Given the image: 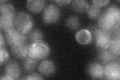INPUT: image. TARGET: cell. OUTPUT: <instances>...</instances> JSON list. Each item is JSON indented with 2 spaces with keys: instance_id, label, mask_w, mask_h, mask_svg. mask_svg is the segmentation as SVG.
Returning <instances> with one entry per match:
<instances>
[{
  "instance_id": "1",
  "label": "cell",
  "mask_w": 120,
  "mask_h": 80,
  "mask_svg": "<svg viewBox=\"0 0 120 80\" xmlns=\"http://www.w3.org/2000/svg\"><path fill=\"white\" fill-rule=\"evenodd\" d=\"M94 37L96 46L100 50L108 49L112 39L111 32L100 28L92 26L89 30Z\"/></svg>"
},
{
  "instance_id": "2",
  "label": "cell",
  "mask_w": 120,
  "mask_h": 80,
  "mask_svg": "<svg viewBox=\"0 0 120 80\" xmlns=\"http://www.w3.org/2000/svg\"><path fill=\"white\" fill-rule=\"evenodd\" d=\"M50 48L44 42L32 43L29 46L28 56L36 61L47 58L50 54Z\"/></svg>"
},
{
  "instance_id": "3",
  "label": "cell",
  "mask_w": 120,
  "mask_h": 80,
  "mask_svg": "<svg viewBox=\"0 0 120 80\" xmlns=\"http://www.w3.org/2000/svg\"><path fill=\"white\" fill-rule=\"evenodd\" d=\"M14 24L18 31L26 35L32 31L34 25V21L30 14L21 12L15 17Z\"/></svg>"
},
{
  "instance_id": "4",
  "label": "cell",
  "mask_w": 120,
  "mask_h": 80,
  "mask_svg": "<svg viewBox=\"0 0 120 80\" xmlns=\"http://www.w3.org/2000/svg\"><path fill=\"white\" fill-rule=\"evenodd\" d=\"M98 24L100 28L110 31H115L119 29L120 22L106 11L98 17Z\"/></svg>"
},
{
  "instance_id": "5",
  "label": "cell",
  "mask_w": 120,
  "mask_h": 80,
  "mask_svg": "<svg viewBox=\"0 0 120 80\" xmlns=\"http://www.w3.org/2000/svg\"><path fill=\"white\" fill-rule=\"evenodd\" d=\"M20 66L15 61H11L7 64L4 69V74L1 80H16L21 75Z\"/></svg>"
},
{
  "instance_id": "6",
  "label": "cell",
  "mask_w": 120,
  "mask_h": 80,
  "mask_svg": "<svg viewBox=\"0 0 120 80\" xmlns=\"http://www.w3.org/2000/svg\"><path fill=\"white\" fill-rule=\"evenodd\" d=\"M60 17V11L56 6L50 4L45 8L43 13V20L46 24H54L59 20Z\"/></svg>"
},
{
  "instance_id": "7",
  "label": "cell",
  "mask_w": 120,
  "mask_h": 80,
  "mask_svg": "<svg viewBox=\"0 0 120 80\" xmlns=\"http://www.w3.org/2000/svg\"><path fill=\"white\" fill-rule=\"evenodd\" d=\"M5 35L7 43L10 47L27 42L25 35L18 31L17 29H13L9 30L5 32Z\"/></svg>"
},
{
  "instance_id": "8",
  "label": "cell",
  "mask_w": 120,
  "mask_h": 80,
  "mask_svg": "<svg viewBox=\"0 0 120 80\" xmlns=\"http://www.w3.org/2000/svg\"><path fill=\"white\" fill-rule=\"evenodd\" d=\"M104 76L108 80H120V66L119 62L113 61L106 64L104 67Z\"/></svg>"
},
{
  "instance_id": "9",
  "label": "cell",
  "mask_w": 120,
  "mask_h": 80,
  "mask_svg": "<svg viewBox=\"0 0 120 80\" xmlns=\"http://www.w3.org/2000/svg\"><path fill=\"white\" fill-rule=\"evenodd\" d=\"M29 46L27 43H24L11 47L12 55L18 59H24L28 56Z\"/></svg>"
},
{
  "instance_id": "10",
  "label": "cell",
  "mask_w": 120,
  "mask_h": 80,
  "mask_svg": "<svg viewBox=\"0 0 120 80\" xmlns=\"http://www.w3.org/2000/svg\"><path fill=\"white\" fill-rule=\"evenodd\" d=\"M88 73L92 78L100 79L104 76V67L99 63H92L88 66Z\"/></svg>"
},
{
  "instance_id": "11",
  "label": "cell",
  "mask_w": 120,
  "mask_h": 80,
  "mask_svg": "<svg viewBox=\"0 0 120 80\" xmlns=\"http://www.w3.org/2000/svg\"><path fill=\"white\" fill-rule=\"evenodd\" d=\"M56 67L55 64L51 61L45 60L41 63L38 68L40 73L45 76H51L56 71Z\"/></svg>"
},
{
  "instance_id": "12",
  "label": "cell",
  "mask_w": 120,
  "mask_h": 80,
  "mask_svg": "<svg viewBox=\"0 0 120 80\" xmlns=\"http://www.w3.org/2000/svg\"><path fill=\"white\" fill-rule=\"evenodd\" d=\"M75 39L79 44L86 45L91 42L92 35L89 30L81 29L76 33L75 35Z\"/></svg>"
},
{
  "instance_id": "13",
  "label": "cell",
  "mask_w": 120,
  "mask_h": 80,
  "mask_svg": "<svg viewBox=\"0 0 120 80\" xmlns=\"http://www.w3.org/2000/svg\"><path fill=\"white\" fill-rule=\"evenodd\" d=\"M0 15L2 17L15 18V10L14 6L10 3H7L6 1H1Z\"/></svg>"
},
{
  "instance_id": "14",
  "label": "cell",
  "mask_w": 120,
  "mask_h": 80,
  "mask_svg": "<svg viewBox=\"0 0 120 80\" xmlns=\"http://www.w3.org/2000/svg\"><path fill=\"white\" fill-rule=\"evenodd\" d=\"M28 9L33 13H38L43 9L45 1L42 0H29L27 1Z\"/></svg>"
},
{
  "instance_id": "15",
  "label": "cell",
  "mask_w": 120,
  "mask_h": 80,
  "mask_svg": "<svg viewBox=\"0 0 120 80\" xmlns=\"http://www.w3.org/2000/svg\"><path fill=\"white\" fill-rule=\"evenodd\" d=\"M98 59L103 64H107L112 62L114 61V60L117 58V57L109 51L106 50H100L98 54Z\"/></svg>"
},
{
  "instance_id": "16",
  "label": "cell",
  "mask_w": 120,
  "mask_h": 80,
  "mask_svg": "<svg viewBox=\"0 0 120 80\" xmlns=\"http://www.w3.org/2000/svg\"><path fill=\"white\" fill-rule=\"evenodd\" d=\"M109 50L112 54L116 57L120 56V35H116V36L111 39L109 46Z\"/></svg>"
},
{
  "instance_id": "17",
  "label": "cell",
  "mask_w": 120,
  "mask_h": 80,
  "mask_svg": "<svg viewBox=\"0 0 120 80\" xmlns=\"http://www.w3.org/2000/svg\"><path fill=\"white\" fill-rule=\"evenodd\" d=\"M72 6L76 12L82 13L87 12L90 6L89 3L85 0H76L72 2Z\"/></svg>"
},
{
  "instance_id": "18",
  "label": "cell",
  "mask_w": 120,
  "mask_h": 80,
  "mask_svg": "<svg viewBox=\"0 0 120 80\" xmlns=\"http://www.w3.org/2000/svg\"><path fill=\"white\" fill-rule=\"evenodd\" d=\"M15 18L7 17H0V27L2 31L6 32L9 30L14 29Z\"/></svg>"
},
{
  "instance_id": "19",
  "label": "cell",
  "mask_w": 120,
  "mask_h": 80,
  "mask_svg": "<svg viewBox=\"0 0 120 80\" xmlns=\"http://www.w3.org/2000/svg\"><path fill=\"white\" fill-rule=\"evenodd\" d=\"M43 34L39 29H35L29 33L28 38L32 43L42 42H43Z\"/></svg>"
},
{
  "instance_id": "20",
  "label": "cell",
  "mask_w": 120,
  "mask_h": 80,
  "mask_svg": "<svg viewBox=\"0 0 120 80\" xmlns=\"http://www.w3.org/2000/svg\"><path fill=\"white\" fill-rule=\"evenodd\" d=\"M66 25L70 29L75 31L80 26L79 19L76 16H71L66 20Z\"/></svg>"
},
{
  "instance_id": "21",
  "label": "cell",
  "mask_w": 120,
  "mask_h": 80,
  "mask_svg": "<svg viewBox=\"0 0 120 80\" xmlns=\"http://www.w3.org/2000/svg\"><path fill=\"white\" fill-rule=\"evenodd\" d=\"M37 61L30 57H26L22 61V66L25 71L32 72L37 67Z\"/></svg>"
},
{
  "instance_id": "22",
  "label": "cell",
  "mask_w": 120,
  "mask_h": 80,
  "mask_svg": "<svg viewBox=\"0 0 120 80\" xmlns=\"http://www.w3.org/2000/svg\"><path fill=\"white\" fill-rule=\"evenodd\" d=\"M87 12L88 17L90 19H95L100 15V8L93 4L89 6Z\"/></svg>"
},
{
  "instance_id": "23",
  "label": "cell",
  "mask_w": 120,
  "mask_h": 80,
  "mask_svg": "<svg viewBox=\"0 0 120 80\" xmlns=\"http://www.w3.org/2000/svg\"><path fill=\"white\" fill-rule=\"evenodd\" d=\"M107 13L113 16L116 20L120 22V10L119 7L117 6L113 5L110 6L105 11Z\"/></svg>"
},
{
  "instance_id": "24",
  "label": "cell",
  "mask_w": 120,
  "mask_h": 80,
  "mask_svg": "<svg viewBox=\"0 0 120 80\" xmlns=\"http://www.w3.org/2000/svg\"><path fill=\"white\" fill-rule=\"evenodd\" d=\"M9 54L5 48L0 49V64L1 65L5 64L9 61Z\"/></svg>"
},
{
  "instance_id": "25",
  "label": "cell",
  "mask_w": 120,
  "mask_h": 80,
  "mask_svg": "<svg viewBox=\"0 0 120 80\" xmlns=\"http://www.w3.org/2000/svg\"><path fill=\"white\" fill-rule=\"evenodd\" d=\"M93 4L99 8L107 5L110 3L109 0H94L92 1Z\"/></svg>"
},
{
  "instance_id": "26",
  "label": "cell",
  "mask_w": 120,
  "mask_h": 80,
  "mask_svg": "<svg viewBox=\"0 0 120 80\" xmlns=\"http://www.w3.org/2000/svg\"><path fill=\"white\" fill-rule=\"evenodd\" d=\"M25 80H43V78L42 77L40 74L36 73H33L28 75L26 76V77L24 78Z\"/></svg>"
},
{
  "instance_id": "27",
  "label": "cell",
  "mask_w": 120,
  "mask_h": 80,
  "mask_svg": "<svg viewBox=\"0 0 120 80\" xmlns=\"http://www.w3.org/2000/svg\"><path fill=\"white\" fill-rule=\"evenodd\" d=\"M55 2L60 6H65L69 4L72 1H70V0H62V1L61 0H59V1H56Z\"/></svg>"
},
{
  "instance_id": "28",
  "label": "cell",
  "mask_w": 120,
  "mask_h": 80,
  "mask_svg": "<svg viewBox=\"0 0 120 80\" xmlns=\"http://www.w3.org/2000/svg\"><path fill=\"white\" fill-rule=\"evenodd\" d=\"M5 41L4 39L2 33H1L0 35V49L5 48Z\"/></svg>"
}]
</instances>
